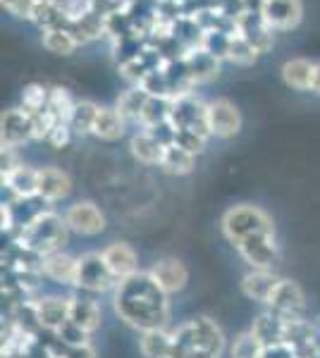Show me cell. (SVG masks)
<instances>
[{
  "mask_svg": "<svg viewBox=\"0 0 320 358\" xmlns=\"http://www.w3.org/2000/svg\"><path fill=\"white\" fill-rule=\"evenodd\" d=\"M118 285H120L118 277L110 273V268H108V263L103 261L101 251L81 253L77 287H74V289L81 294H108V292H115Z\"/></svg>",
  "mask_w": 320,
  "mask_h": 358,
  "instance_id": "5b68a950",
  "label": "cell"
},
{
  "mask_svg": "<svg viewBox=\"0 0 320 358\" xmlns=\"http://www.w3.org/2000/svg\"><path fill=\"white\" fill-rule=\"evenodd\" d=\"M72 194V179L60 167H41L39 170V196L46 203L65 201Z\"/></svg>",
  "mask_w": 320,
  "mask_h": 358,
  "instance_id": "ffe728a7",
  "label": "cell"
},
{
  "mask_svg": "<svg viewBox=\"0 0 320 358\" xmlns=\"http://www.w3.org/2000/svg\"><path fill=\"white\" fill-rule=\"evenodd\" d=\"M311 91L316 96H320V62H316V67H313V82H311Z\"/></svg>",
  "mask_w": 320,
  "mask_h": 358,
  "instance_id": "ab89813d",
  "label": "cell"
},
{
  "mask_svg": "<svg viewBox=\"0 0 320 358\" xmlns=\"http://www.w3.org/2000/svg\"><path fill=\"white\" fill-rule=\"evenodd\" d=\"M98 110H101V106H96V103H91V101H77L72 117H69V127H72L74 134H81V136L94 134V124H96Z\"/></svg>",
  "mask_w": 320,
  "mask_h": 358,
  "instance_id": "f546056e",
  "label": "cell"
},
{
  "mask_svg": "<svg viewBox=\"0 0 320 358\" xmlns=\"http://www.w3.org/2000/svg\"><path fill=\"white\" fill-rule=\"evenodd\" d=\"M48 96H50V89L41 84H29L25 86L22 91V108L29 113V115H39V113H46L48 108Z\"/></svg>",
  "mask_w": 320,
  "mask_h": 358,
  "instance_id": "1f68e13d",
  "label": "cell"
},
{
  "mask_svg": "<svg viewBox=\"0 0 320 358\" xmlns=\"http://www.w3.org/2000/svg\"><path fill=\"white\" fill-rule=\"evenodd\" d=\"M101 253H103V261L108 263L110 273L118 277V282L139 273V253L127 241H113Z\"/></svg>",
  "mask_w": 320,
  "mask_h": 358,
  "instance_id": "ac0fdd59",
  "label": "cell"
},
{
  "mask_svg": "<svg viewBox=\"0 0 320 358\" xmlns=\"http://www.w3.org/2000/svg\"><path fill=\"white\" fill-rule=\"evenodd\" d=\"M69 322H74L91 337L101 330L103 325V310L91 294H72L69 296Z\"/></svg>",
  "mask_w": 320,
  "mask_h": 358,
  "instance_id": "5bb4252c",
  "label": "cell"
},
{
  "mask_svg": "<svg viewBox=\"0 0 320 358\" xmlns=\"http://www.w3.org/2000/svg\"><path fill=\"white\" fill-rule=\"evenodd\" d=\"M125 127L127 122L120 117L118 110H110V108H101L94 124V136L101 138V141H120L125 136Z\"/></svg>",
  "mask_w": 320,
  "mask_h": 358,
  "instance_id": "83f0119b",
  "label": "cell"
},
{
  "mask_svg": "<svg viewBox=\"0 0 320 358\" xmlns=\"http://www.w3.org/2000/svg\"><path fill=\"white\" fill-rule=\"evenodd\" d=\"M251 334L260 342V346H275L284 342V317L275 315L272 310H263L260 315H256Z\"/></svg>",
  "mask_w": 320,
  "mask_h": 358,
  "instance_id": "7402d4cb",
  "label": "cell"
},
{
  "mask_svg": "<svg viewBox=\"0 0 320 358\" xmlns=\"http://www.w3.org/2000/svg\"><path fill=\"white\" fill-rule=\"evenodd\" d=\"M260 358H299V356L287 344H275V346H265Z\"/></svg>",
  "mask_w": 320,
  "mask_h": 358,
  "instance_id": "f35d334b",
  "label": "cell"
},
{
  "mask_svg": "<svg viewBox=\"0 0 320 358\" xmlns=\"http://www.w3.org/2000/svg\"><path fill=\"white\" fill-rule=\"evenodd\" d=\"M206 115H208V129H211L213 136L232 138V136L239 134L242 113L237 110L235 103H230L227 98H218V101L208 103Z\"/></svg>",
  "mask_w": 320,
  "mask_h": 358,
  "instance_id": "30bf717a",
  "label": "cell"
},
{
  "mask_svg": "<svg viewBox=\"0 0 320 358\" xmlns=\"http://www.w3.org/2000/svg\"><path fill=\"white\" fill-rule=\"evenodd\" d=\"M65 222L69 232L79 236H96L106 229V215L94 201H77L65 210Z\"/></svg>",
  "mask_w": 320,
  "mask_h": 358,
  "instance_id": "ba28073f",
  "label": "cell"
},
{
  "mask_svg": "<svg viewBox=\"0 0 320 358\" xmlns=\"http://www.w3.org/2000/svg\"><path fill=\"white\" fill-rule=\"evenodd\" d=\"M227 351V337L223 327L208 315L184 320L172 330L170 358H223Z\"/></svg>",
  "mask_w": 320,
  "mask_h": 358,
  "instance_id": "7a4b0ae2",
  "label": "cell"
},
{
  "mask_svg": "<svg viewBox=\"0 0 320 358\" xmlns=\"http://www.w3.org/2000/svg\"><path fill=\"white\" fill-rule=\"evenodd\" d=\"M3 187L13 194L15 201L36 199L39 196V170L17 163L3 170Z\"/></svg>",
  "mask_w": 320,
  "mask_h": 358,
  "instance_id": "2e32d148",
  "label": "cell"
},
{
  "mask_svg": "<svg viewBox=\"0 0 320 358\" xmlns=\"http://www.w3.org/2000/svg\"><path fill=\"white\" fill-rule=\"evenodd\" d=\"M115 315L127 327L137 332L162 330L170 325L172 308L170 296L158 287V282L146 270H139L137 275L122 280L113 292Z\"/></svg>",
  "mask_w": 320,
  "mask_h": 358,
  "instance_id": "6da1fadb",
  "label": "cell"
},
{
  "mask_svg": "<svg viewBox=\"0 0 320 358\" xmlns=\"http://www.w3.org/2000/svg\"><path fill=\"white\" fill-rule=\"evenodd\" d=\"M34 138V122L32 115L25 108H13V110L3 113L0 120V141H3V151H15L22 143Z\"/></svg>",
  "mask_w": 320,
  "mask_h": 358,
  "instance_id": "9c48e42d",
  "label": "cell"
},
{
  "mask_svg": "<svg viewBox=\"0 0 320 358\" xmlns=\"http://www.w3.org/2000/svg\"><path fill=\"white\" fill-rule=\"evenodd\" d=\"M313 67L316 62L306 60V57H292L282 65V82L294 91H311Z\"/></svg>",
  "mask_w": 320,
  "mask_h": 358,
  "instance_id": "603a6c76",
  "label": "cell"
},
{
  "mask_svg": "<svg viewBox=\"0 0 320 358\" xmlns=\"http://www.w3.org/2000/svg\"><path fill=\"white\" fill-rule=\"evenodd\" d=\"M220 232L232 246H239L246 236L267 232V234H275V220L263 210L260 206L253 203H239V206H232L227 208L220 217Z\"/></svg>",
  "mask_w": 320,
  "mask_h": 358,
  "instance_id": "277c9868",
  "label": "cell"
},
{
  "mask_svg": "<svg viewBox=\"0 0 320 358\" xmlns=\"http://www.w3.org/2000/svg\"><path fill=\"white\" fill-rule=\"evenodd\" d=\"M41 43L53 55H72L74 48L79 45V38L74 36L69 27H50V29H43Z\"/></svg>",
  "mask_w": 320,
  "mask_h": 358,
  "instance_id": "4316f807",
  "label": "cell"
},
{
  "mask_svg": "<svg viewBox=\"0 0 320 358\" xmlns=\"http://www.w3.org/2000/svg\"><path fill=\"white\" fill-rule=\"evenodd\" d=\"M275 315L284 317V320H294V317H306V294L301 289L299 282L282 277L280 285L275 287L270 301L265 306Z\"/></svg>",
  "mask_w": 320,
  "mask_h": 358,
  "instance_id": "52a82bcc",
  "label": "cell"
},
{
  "mask_svg": "<svg viewBox=\"0 0 320 358\" xmlns=\"http://www.w3.org/2000/svg\"><path fill=\"white\" fill-rule=\"evenodd\" d=\"M148 273L155 282H158V287L167 294V296L184 292V287L189 285L187 265L182 261H177V258H158V261L148 268Z\"/></svg>",
  "mask_w": 320,
  "mask_h": 358,
  "instance_id": "4fadbf2b",
  "label": "cell"
},
{
  "mask_svg": "<svg viewBox=\"0 0 320 358\" xmlns=\"http://www.w3.org/2000/svg\"><path fill=\"white\" fill-rule=\"evenodd\" d=\"M148 94L141 89V86H134V89L125 91L118 103H115V110H118V115L122 120H125L127 124L130 122H141V115H144V108H146L148 103Z\"/></svg>",
  "mask_w": 320,
  "mask_h": 358,
  "instance_id": "484cf974",
  "label": "cell"
},
{
  "mask_svg": "<svg viewBox=\"0 0 320 358\" xmlns=\"http://www.w3.org/2000/svg\"><path fill=\"white\" fill-rule=\"evenodd\" d=\"M194 167H196L194 153H189L187 148L177 146V143L165 146V155H162V163H160V170L165 172V175L184 177V175H191Z\"/></svg>",
  "mask_w": 320,
  "mask_h": 358,
  "instance_id": "d4e9b609",
  "label": "cell"
},
{
  "mask_svg": "<svg viewBox=\"0 0 320 358\" xmlns=\"http://www.w3.org/2000/svg\"><path fill=\"white\" fill-rule=\"evenodd\" d=\"M34 306H36V315L43 332H57L69 322V296H55V294L36 296Z\"/></svg>",
  "mask_w": 320,
  "mask_h": 358,
  "instance_id": "e0dca14e",
  "label": "cell"
},
{
  "mask_svg": "<svg viewBox=\"0 0 320 358\" xmlns=\"http://www.w3.org/2000/svg\"><path fill=\"white\" fill-rule=\"evenodd\" d=\"M72 127H69L67 122H57L53 129H50V134H48V138L46 141L50 143L53 148H65L69 141H72Z\"/></svg>",
  "mask_w": 320,
  "mask_h": 358,
  "instance_id": "74e56055",
  "label": "cell"
},
{
  "mask_svg": "<svg viewBox=\"0 0 320 358\" xmlns=\"http://www.w3.org/2000/svg\"><path fill=\"white\" fill-rule=\"evenodd\" d=\"M13 241L22 244L29 251L39 253V256H48V253L62 251L69 239V227L65 222V215H57L53 208L43 210L41 215L34 217L25 227L15 229Z\"/></svg>",
  "mask_w": 320,
  "mask_h": 358,
  "instance_id": "3957f363",
  "label": "cell"
},
{
  "mask_svg": "<svg viewBox=\"0 0 320 358\" xmlns=\"http://www.w3.org/2000/svg\"><path fill=\"white\" fill-rule=\"evenodd\" d=\"M174 143L182 148H187L189 153L199 155L203 148H206V138L199 136L196 131H189V129H179L177 134H174Z\"/></svg>",
  "mask_w": 320,
  "mask_h": 358,
  "instance_id": "d590c367",
  "label": "cell"
},
{
  "mask_svg": "<svg viewBox=\"0 0 320 358\" xmlns=\"http://www.w3.org/2000/svg\"><path fill=\"white\" fill-rule=\"evenodd\" d=\"M41 273L46 280L55 282L60 287H77V275H79V258L69 256L65 251H55L43 256L41 261Z\"/></svg>",
  "mask_w": 320,
  "mask_h": 358,
  "instance_id": "9a60e30c",
  "label": "cell"
},
{
  "mask_svg": "<svg viewBox=\"0 0 320 358\" xmlns=\"http://www.w3.org/2000/svg\"><path fill=\"white\" fill-rule=\"evenodd\" d=\"M227 57H230L235 65H251V62H256V57H258V50H256L246 38L237 34V36H230Z\"/></svg>",
  "mask_w": 320,
  "mask_h": 358,
  "instance_id": "d6a6232c",
  "label": "cell"
},
{
  "mask_svg": "<svg viewBox=\"0 0 320 358\" xmlns=\"http://www.w3.org/2000/svg\"><path fill=\"white\" fill-rule=\"evenodd\" d=\"M139 351H141L144 358H170L172 332L167 327L139 332Z\"/></svg>",
  "mask_w": 320,
  "mask_h": 358,
  "instance_id": "cb8c5ba5",
  "label": "cell"
},
{
  "mask_svg": "<svg viewBox=\"0 0 320 358\" xmlns=\"http://www.w3.org/2000/svg\"><path fill=\"white\" fill-rule=\"evenodd\" d=\"M260 354H263V346H260L258 339L251 334V330L242 332L230 346L232 358H260Z\"/></svg>",
  "mask_w": 320,
  "mask_h": 358,
  "instance_id": "836d02e7",
  "label": "cell"
},
{
  "mask_svg": "<svg viewBox=\"0 0 320 358\" xmlns=\"http://www.w3.org/2000/svg\"><path fill=\"white\" fill-rule=\"evenodd\" d=\"M41 342L46 344L50 358H98L94 344H84V346H67L55 337L53 332H43L41 334Z\"/></svg>",
  "mask_w": 320,
  "mask_h": 358,
  "instance_id": "f1b7e54d",
  "label": "cell"
},
{
  "mask_svg": "<svg viewBox=\"0 0 320 358\" xmlns=\"http://www.w3.org/2000/svg\"><path fill=\"white\" fill-rule=\"evenodd\" d=\"M130 153L134 155V160L141 165H158L162 163V155H165V146L155 138L151 131H137L130 138Z\"/></svg>",
  "mask_w": 320,
  "mask_h": 358,
  "instance_id": "44dd1931",
  "label": "cell"
},
{
  "mask_svg": "<svg viewBox=\"0 0 320 358\" xmlns=\"http://www.w3.org/2000/svg\"><path fill=\"white\" fill-rule=\"evenodd\" d=\"M311 358H320V354H318V356H311Z\"/></svg>",
  "mask_w": 320,
  "mask_h": 358,
  "instance_id": "60d3db41",
  "label": "cell"
},
{
  "mask_svg": "<svg viewBox=\"0 0 320 358\" xmlns=\"http://www.w3.org/2000/svg\"><path fill=\"white\" fill-rule=\"evenodd\" d=\"M280 280L282 277L277 275L275 270H249V273L242 277L239 289L246 299L267 306L272 292H275V287L280 285Z\"/></svg>",
  "mask_w": 320,
  "mask_h": 358,
  "instance_id": "d6986e66",
  "label": "cell"
},
{
  "mask_svg": "<svg viewBox=\"0 0 320 358\" xmlns=\"http://www.w3.org/2000/svg\"><path fill=\"white\" fill-rule=\"evenodd\" d=\"M57 339H60L62 344L67 346H84V344H91V334L84 332L81 327H77L74 322H67V325H62L60 330L53 332Z\"/></svg>",
  "mask_w": 320,
  "mask_h": 358,
  "instance_id": "e575fe53",
  "label": "cell"
},
{
  "mask_svg": "<svg viewBox=\"0 0 320 358\" xmlns=\"http://www.w3.org/2000/svg\"><path fill=\"white\" fill-rule=\"evenodd\" d=\"M301 0H260L258 15L270 29H294L301 22Z\"/></svg>",
  "mask_w": 320,
  "mask_h": 358,
  "instance_id": "8fae6325",
  "label": "cell"
},
{
  "mask_svg": "<svg viewBox=\"0 0 320 358\" xmlns=\"http://www.w3.org/2000/svg\"><path fill=\"white\" fill-rule=\"evenodd\" d=\"M237 253L251 270H275V263L280 261V244L275 234L260 232L246 236L237 246Z\"/></svg>",
  "mask_w": 320,
  "mask_h": 358,
  "instance_id": "8992f818",
  "label": "cell"
},
{
  "mask_svg": "<svg viewBox=\"0 0 320 358\" xmlns=\"http://www.w3.org/2000/svg\"><path fill=\"white\" fill-rule=\"evenodd\" d=\"M74 106H77V101L69 96L67 89H62V86H55V89H50L48 113L53 115L57 122H67L69 124V117H72V113H74Z\"/></svg>",
  "mask_w": 320,
  "mask_h": 358,
  "instance_id": "4dcf8cb0",
  "label": "cell"
},
{
  "mask_svg": "<svg viewBox=\"0 0 320 358\" xmlns=\"http://www.w3.org/2000/svg\"><path fill=\"white\" fill-rule=\"evenodd\" d=\"M36 5H39V0H3V8L8 10L10 15L25 17V20H32Z\"/></svg>",
  "mask_w": 320,
  "mask_h": 358,
  "instance_id": "8d00e7d4",
  "label": "cell"
},
{
  "mask_svg": "<svg viewBox=\"0 0 320 358\" xmlns=\"http://www.w3.org/2000/svg\"><path fill=\"white\" fill-rule=\"evenodd\" d=\"M299 358L318 356V337L313 330V320L306 317H294V320H284V342Z\"/></svg>",
  "mask_w": 320,
  "mask_h": 358,
  "instance_id": "7c38bea8",
  "label": "cell"
}]
</instances>
